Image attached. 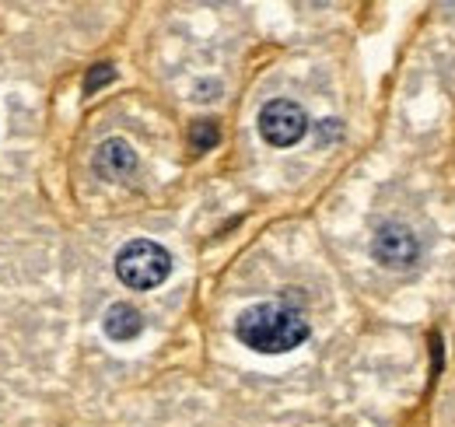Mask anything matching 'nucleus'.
Masks as SVG:
<instances>
[{
	"mask_svg": "<svg viewBox=\"0 0 455 427\" xmlns=\"http://www.w3.org/2000/svg\"><path fill=\"white\" fill-rule=\"evenodd\" d=\"M235 336L259 354H287L294 347H301L308 340V322L301 319V312L287 309V305H249L238 319H235Z\"/></svg>",
	"mask_w": 455,
	"mask_h": 427,
	"instance_id": "obj_1",
	"label": "nucleus"
},
{
	"mask_svg": "<svg viewBox=\"0 0 455 427\" xmlns=\"http://www.w3.org/2000/svg\"><path fill=\"white\" fill-rule=\"evenodd\" d=\"M172 273L169 249L151 238H133L116 253V277L133 291H151Z\"/></svg>",
	"mask_w": 455,
	"mask_h": 427,
	"instance_id": "obj_2",
	"label": "nucleus"
},
{
	"mask_svg": "<svg viewBox=\"0 0 455 427\" xmlns=\"http://www.w3.org/2000/svg\"><path fill=\"white\" fill-rule=\"evenodd\" d=\"M308 130V116L305 109L291 99H274L259 109V137L274 148H291L305 137Z\"/></svg>",
	"mask_w": 455,
	"mask_h": 427,
	"instance_id": "obj_3",
	"label": "nucleus"
},
{
	"mask_svg": "<svg viewBox=\"0 0 455 427\" xmlns=\"http://www.w3.org/2000/svg\"><path fill=\"white\" fill-rule=\"evenodd\" d=\"M371 256H375V263L389 270H410L420 260V242H417L413 228H406L399 221H386L371 235Z\"/></svg>",
	"mask_w": 455,
	"mask_h": 427,
	"instance_id": "obj_4",
	"label": "nucleus"
},
{
	"mask_svg": "<svg viewBox=\"0 0 455 427\" xmlns=\"http://www.w3.org/2000/svg\"><path fill=\"white\" fill-rule=\"evenodd\" d=\"M92 168H95V175L106 179V182H123V179L133 175L137 155H133V148H130L123 137H109V141L99 144V151H95V158H92Z\"/></svg>",
	"mask_w": 455,
	"mask_h": 427,
	"instance_id": "obj_5",
	"label": "nucleus"
},
{
	"mask_svg": "<svg viewBox=\"0 0 455 427\" xmlns=\"http://www.w3.org/2000/svg\"><path fill=\"white\" fill-rule=\"evenodd\" d=\"M102 329H106V336L116 340V343H130V340H137L144 333V316L133 305L116 302V305H109V312L102 319Z\"/></svg>",
	"mask_w": 455,
	"mask_h": 427,
	"instance_id": "obj_6",
	"label": "nucleus"
},
{
	"mask_svg": "<svg viewBox=\"0 0 455 427\" xmlns=\"http://www.w3.org/2000/svg\"><path fill=\"white\" fill-rule=\"evenodd\" d=\"M218 141H221V130H218L214 119H196V123L189 126V148H193L196 155L218 148Z\"/></svg>",
	"mask_w": 455,
	"mask_h": 427,
	"instance_id": "obj_7",
	"label": "nucleus"
},
{
	"mask_svg": "<svg viewBox=\"0 0 455 427\" xmlns=\"http://www.w3.org/2000/svg\"><path fill=\"white\" fill-rule=\"evenodd\" d=\"M113 77H116L113 67H109V63H99V67H92V70H88V77H84V92H88V95H95L99 88L113 85Z\"/></svg>",
	"mask_w": 455,
	"mask_h": 427,
	"instance_id": "obj_8",
	"label": "nucleus"
}]
</instances>
